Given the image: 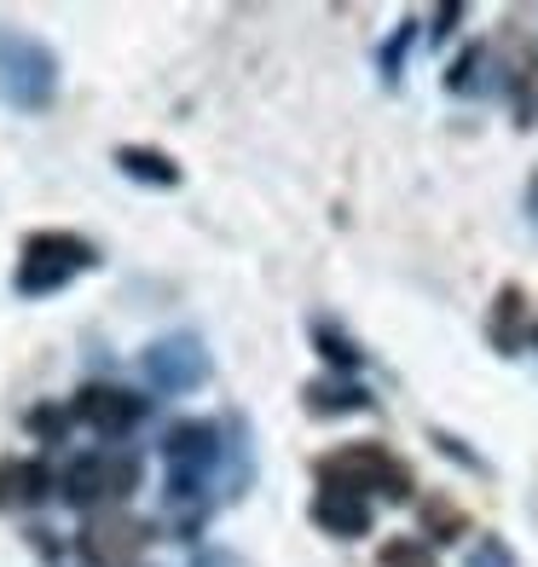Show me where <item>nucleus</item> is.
<instances>
[{"mask_svg":"<svg viewBox=\"0 0 538 567\" xmlns=\"http://www.w3.org/2000/svg\"><path fill=\"white\" fill-rule=\"evenodd\" d=\"M319 486H337V493H353V498L382 493L389 504H405L417 493L412 463H400L389 446H371V441H353V446H337L330 457H319Z\"/></svg>","mask_w":538,"mask_h":567,"instance_id":"1","label":"nucleus"},{"mask_svg":"<svg viewBox=\"0 0 538 567\" xmlns=\"http://www.w3.org/2000/svg\"><path fill=\"white\" fill-rule=\"evenodd\" d=\"M93 267H99V255H93L87 238H75V231H30L18 249L12 284H18V296H53L70 278H82Z\"/></svg>","mask_w":538,"mask_h":567,"instance_id":"2","label":"nucleus"},{"mask_svg":"<svg viewBox=\"0 0 538 567\" xmlns=\"http://www.w3.org/2000/svg\"><path fill=\"white\" fill-rule=\"evenodd\" d=\"M0 93L18 111H41L59 93V59L46 53L35 35L23 30H0Z\"/></svg>","mask_w":538,"mask_h":567,"instance_id":"3","label":"nucleus"},{"mask_svg":"<svg viewBox=\"0 0 538 567\" xmlns=\"http://www.w3.org/2000/svg\"><path fill=\"white\" fill-rule=\"evenodd\" d=\"M127 493H139V457L134 452H87L64 470V498L75 509L87 504H122Z\"/></svg>","mask_w":538,"mask_h":567,"instance_id":"4","label":"nucleus"},{"mask_svg":"<svg viewBox=\"0 0 538 567\" xmlns=\"http://www.w3.org/2000/svg\"><path fill=\"white\" fill-rule=\"evenodd\" d=\"M139 371L157 394H192L209 382V348L197 337H163L139 353Z\"/></svg>","mask_w":538,"mask_h":567,"instance_id":"5","label":"nucleus"},{"mask_svg":"<svg viewBox=\"0 0 538 567\" xmlns=\"http://www.w3.org/2000/svg\"><path fill=\"white\" fill-rule=\"evenodd\" d=\"M220 470V429L215 423H179L168 429V493L192 498Z\"/></svg>","mask_w":538,"mask_h":567,"instance_id":"6","label":"nucleus"},{"mask_svg":"<svg viewBox=\"0 0 538 567\" xmlns=\"http://www.w3.org/2000/svg\"><path fill=\"white\" fill-rule=\"evenodd\" d=\"M70 417L87 423V429H99V434H127V429L145 417V400H134L127 389H111V382H87V389L75 394Z\"/></svg>","mask_w":538,"mask_h":567,"instance_id":"7","label":"nucleus"},{"mask_svg":"<svg viewBox=\"0 0 538 567\" xmlns=\"http://www.w3.org/2000/svg\"><path fill=\"white\" fill-rule=\"evenodd\" d=\"M139 550H145V527L134 515H93L82 527V556L99 567H134Z\"/></svg>","mask_w":538,"mask_h":567,"instance_id":"8","label":"nucleus"},{"mask_svg":"<svg viewBox=\"0 0 538 567\" xmlns=\"http://www.w3.org/2000/svg\"><path fill=\"white\" fill-rule=\"evenodd\" d=\"M313 522H319L330 538H365V533H371V504L353 498V493H337V486H319Z\"/></svg>","mask_w":538,"mask_h":567,"instance_id":"9","label":"nucleus"},{"mask_svg":"<svg viewBox=\"0 0 538 567\" xmlns=\"http://www.w3.org/2000/svg\"><path fill=\"white\" fill-rule=\"evenodd\" d=\"M41 498H46V463H35V457L0 463V509H30Z\"/></svg>","mask_w":538,"mask_h":567,"instance_id":"10","label":"nucleus"},{"mask_svg":"<svg viewBox=\"0 0 538 567\" xmlns=\"http://www.w3.org/2000/svg\"><path fill=\"white\" fill-rule=\"evenodd\" d=\"M301 400H307L313 417H348V411H371L376 405L359 382H337V377H330V382H307Z\"/></svg>","mask_w":538,"mask_h":567,"instance_id":"11","label":"nucleus"},{"mask_svg":"<svg viewBox=\"0 0 538 567\" xmlns=\"http://www.w3.org/2000/svg\"><path fill=\"white\" fill-rule=\"evenodd\" d=\"M116 168L127 174V179H145V186H179V163L174 157H163V151H151V145H122L116 151Z\"/></svg>","mask_w":538,"mask_h":567,"instance_id":"12","label":"nucleus"},{"mask_svg":"<svg viewBox=\"0 0 538 567\" xmlns=\"http://www.w3.org/2000/svg\"><path fill=\"white\" fill-rule=\"evenodd\" d=\"M521 313H527L521 284H504L498 301H493V342H498L504 353H516V348H521Z\"/></svg>","mask_w":538,"mask_h":567,"instance_id":"13","label":"nucleus"},{"mask_svg":"<svg viewBox=\"0 0 538 567\" xmlns=\"http://www.w3.org/2000/svg\"><path fill=\"white\" fill-rule=\"evenodd\" d=\"M423 533L434 538V545H457V538L469 533V515L457 509L452 498H441V493H428V504H423Z\"/></svg>","mask_w":538,"mask_h":567,"instance_id":"14","label":"nucleus"},{"mask_svg":"<svg viewBox=\"0 0 538 567\" xmlns=\"http://www.w3.org/2000/svg\"><path fill=\"white\" fill-rule=\"evenodd\" d=\"M313 348H319L337 371H359V365H365V353H359V348H353V342H348L330 319H319V324H313Z\"/></svg>","mask_w":538,"mask_h":567,"instance_id":"15","label":"nucleus"},{"mask_svg":"<svg viewBox=\"0 0 538 567\" xmlns=\"http://www.w3.org/2000/svg\"><path fill=\"white\" fill-rule=\"evenodd\" d=\"M376 561H382V567H441V561H434V550L423 545V538H389Z\"/></svg>","mask_w":538,"mask_h":567,"instance_id":"16","label":"nucleus"},{"mask_svg":"<svg viewBox=\"0 0 538 567\" xmlns=\"http://www.w3.org/2000/svg\"><path fill=\"white\" fill-rule=\"evenodd\" d=\"M480 70H486V47H469V53L452 64L446 87H452V93H475V87H480Z\"/></svg>","mask_w":538,"mask_h":567,"instance_id":"17","label":"nucleus"},{"mask_svg":"<svg viewBox=\"0 0 538 567\" xmlns=\"http://www.w3.org/2000/svg\"><path fill=\"white\" fill-rule=\"evenodd\" d=\"M464 567H516V550L504 545V538H493V533H480L475 538V550H469V561Z\"/></svg>","mask_w":538,"mask_h":567,"instance_id":"18","label":"nucleus"},{"mask_svg":"<svg viewBox=\"0 0 538 567\" xmlns=\"http://www.w3.org/2000/svg\"><path fill=\"white\" fill-rule=\"evenodd\" d=\"M412 35H417V23H400V35L389 41V53H382V75H389V82L400 75V59H405V47H412Z\"/></svg>","mask_w":538,"mask_h":567,"instance_id":"19","label":"nucleus"},{"mask_svg":"<svg viewBox=\"0 0 538 567\" xmlns=\"http://www.w3.org/2000/svg\"><path fill=\"white\" fill-rule=\"evenodd\" d=\"M434 446H441L446 457H457V463H469V470H486V463H480V457H475L464 441H452V434H441V429H434Z\"/></svg>","mask_w":538,"mask_h":567,"instance_id":"20","label":"nucleus"},{"mask_svg":"<svg viewBox=\"0 0 538 567\" xmlns=\"http://www.w3.org/2000/svg\"><path fill=\"white\" fill-rule=\"evenodd\" d=\"M452 23H464V7H441V12H434L428 41H446V35H452Z\"/></svg>","mask_w":538,"mask_h":567,"instance_id":"21","label":"nucleus"},{"mask_svg":"<svg viewBox=\"0 0 538 567\" xmlns=\"http://www.w3.org/2000/svg\"><path fill=\"white\" fill-rule=\"evenodd\" d=\"M527 209L538 215V174H532V186H527Z\"/></svg>","mask_w":538,"mask_h":567,"instance_id":"22","label":"nucleus"}]
</instances>
